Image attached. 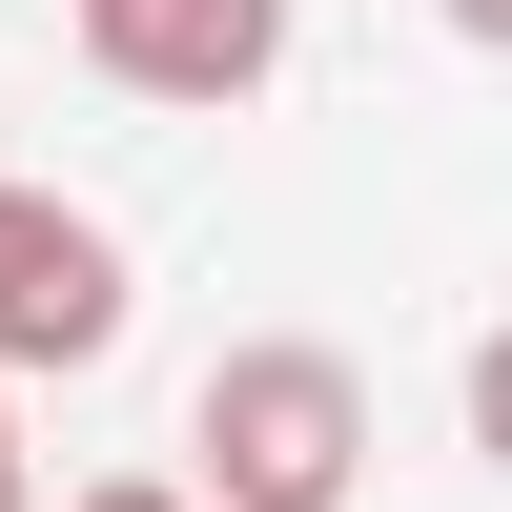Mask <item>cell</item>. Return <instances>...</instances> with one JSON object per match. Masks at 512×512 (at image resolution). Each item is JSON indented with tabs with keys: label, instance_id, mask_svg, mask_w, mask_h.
Wrapping results in <instances>:
<instances>
[{
	"label": "cell",
	"instance_id": "obj_1",
	"mask_svg": "<svg viewBox=\"0 0 512 512\" xmlns=\"http://www.w3.org/2000/svg\"><path fill=\"white\" fill-rule=\"evenodd\" d=\"M349 472H369V369L308 328H267L185 390V512H349Z\"/></svg>",
	"mask_w": 512,
	"mask_h": 512
},
{
	"label": "cell",
	"instance_id": "obj_2",
	"mask_svg": "<svg viewBox=\"0 0 512 512\" xmlns=\"http://www.w3.org/2000/svg\"><path fill=\"white\" fill-rule=\"evenodd\" d=\"M103 349H123V226L0 185V369H103Z\"/></svg>",
	"mask_w": 512,
	"mask_h": 512
},
{
	"label": "cell",
	"instance_id": "obj_3",
	"mask_svg": "<svg viewBox=\"0 0 512 512\" xmlns=\"http://www.w3.org/2000/svg\"><path fill=\"white\" fill-rule=\"evenodd\" d=\"M82 62L123 103H246L287 62V0H82Z\"/></svg>",
	"mask_w": 512,
	"mask_h": 512
},
{
	"label": "cell",
	"instance_id": "obj_4",
	"mask_svg": "<svg viewBox=\"0 0 512 512\" xmlns=\"http://www.w3.org/2000/svg\"><path fill=\"white\" fill-rule=\"evenodd\" d=\"M472 451H492V472H512V308L472 328Z\"/></svg>",
	"mask_w": 512,
	"mask_h": 512
},
{
	"label": "cell",
	"instance_id": "obj_5",
	"mask_svg": "<svg viewBox=\"0 0 512 512\" xmlns=\"http://www.w3.org/2000/svg\"><path fill=\"white\" fill-rule=\"evenodd\" d=\"M62 512H185V472H103V492H62Z\"/></svg>",
	"mask_w": 512,
	"mask_h": 512
},
{
	"label": "cell",
	"instance_id": "obj_6",
	"mask_svg": "<svg viewBox=\"0 0 512 512\" xmlns=\"http://www.w3.org/2000/svg\"><path fill=\"white\" fill-rule=\"evenodd\" d=\"M451 41H492V62H512V0H451Z\"/></svg>",
	"mask_w": 512,
	"mask_h": 512
},
{
	"label": "cell",
	"instance_id": "obj_7",
	"mask_svg": "<svg viewBox=\"0 0 512 512\" xmlns=\"http://www.w3.org/2000/svg\"><path fill=\"white\" fill-rule=\"evenodd\" d=\"M0 512H21V410H0Z\"/></svg>",
	"mask_w": 512,
	"mask_h": 512
}]
</instances>
